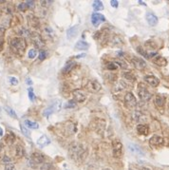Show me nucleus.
I'll return each instance as SVG.
<instances>
[{
    "mask_svg": "<svg viewBox=\"0 0 169 170\" xmlns=\"http://www.w3.org/2000/svg\"><path fill=\"white\" fill-rule=\"evenodd\" d=\"M138 96L139 98L142 100V101H149L151 99V94L150 92L148 91L145 87H140L139 89H138Z\"/></svg>",
    "mask_w": 169,
    "mask_h": 170,
    "instance_id": "nucleus-7",
    "label": "nucleus"
},
{
    "mask_svg": "<svg viewBox=\"0 0 169 170\" xmlns=\"http://www.w3.org/2000/svg\"><path fill=\"white\" fill-rule=\"evenodd\" d=\"M125 104L126 105V106L130 107H135L137 106V100H136V97L134 96V94L132 92H128L126 93L125 96Z\"/></svg>",
    "mask_w": 169,
    "mask_h": 170,
    "instance_id": "nucleus-5",
    "label": "nucleus"
},
{
    "mask_svg": "<svg viewBox=\"0 0 169 170\" xmlns=\"http://www.w3.org/2000/svg\"><path fill=\"white\" fill-rule=\"evenodd\" d=\"M46 162V156L41 152H34L30 156V166H40Z\"/></svg>",
    "mask_w": 169,
    "mask_h": 170,
    "instance_id": "nucleus-2",
    "label": "nucleus"
},
{
    "mask_svg": "<svg viewBox=\"0 0 169 170\" xmlns=\"http://www.w3.org/2000/svg\"><path fill=\"white\" fill-rule=\"evenodd\" d=\"M124 77H125V79L129 80V81H135L136 80L134 74L131 73V72H125L124 73Z\"/></svg>",
    "mask_w": 169,
    "mask_h": 170,
    "instance_id": "nucleus-33",
    "label": "nucleus"
},
{
    "mask_svg": "<svg viewBox=\"0 0 169 170\" xmlns=\"http://www.w3.org/2000/svg\"><path fill=\"white\" fill-rule=\"evenodd\" d=\"M128 147H129V149H130V151H131L132 153L136 154V155H143L142 151L141 150V148L138 146L134 145V143H131V145H129Z\"/></svg>",
    "mask_w": 169,
    "mask_h": 170,
    "instance_id": "nucleus-21",
    "label": "nucleus"
},
{
    "mask_svg": "<svg viewBox=\"0 0 169 170\" xmlns=\"http://www.w3.org/2000/svg\"><path fill=\"white\" fill-rule=\"evenodd\" d=\"M92 6H93V9L95 11L99 12V11H103L104 10V5L102 3V1H99V0H96L93 3H92Z\"/></svg>",
    "mask_w": 169,
    "mask_h": 170,
    "instance_id": "nucleus-25",
    "label": "nucleus"
},
{
    "mask_svg": "<svg viewBox=\"0 0 169 170\" xmlns=\"http://www.w3.org/2000/svg\"><path fill=\"white\" fill-rule=\"evenodd\" d=\"M2 161H3V163H12V160H11V158L10 157H7V156H3L2 157Z\"/></svg>",
    "mask_w": 169,
    "mask_h": 170,
    "instance_id": "nucleus-42",
    "label": "nucleus"
},
{
    "mask_svg": "<svg viewBox=\"0 0 169 170\" xmlns=\"http://www.w3.org/2000/svg\"><path fill=\"white\" fill-rule=\"evenodd\" d=\"M84 151L85 148L84 146L81 145L80 143H72L69 147V155L70 156V158L76 161V160H79L83 157L84 155Z\"/></svg>",
    "mask_w": 169,
    "mask_h": 170,
    "instance_id": "nucleus-1",
    "label": "nucleus"
},
{
    "mask_svg": "<svg viewBox=\"0 0 169 170\" xmlns=\"http://www.w3.org/2000/svg\"><path fill=\"white\" fill-rule=\"evenodd\" d=\"M72 94H73V98H74V101L75 102L83 103L86 100V95L82 91H80V90H74L72 92Z\"/></svg>",
    "mask_w": 169,
    "mask_h": 170,
    "instance_id": "nucleus-14",
    "label": "nucleus"
},
{
    "mask_svg": "<svg viewBox=\"0 0 169 170\" xmlns=\"http://www.w3.org/2000/svg\"><path fill=\"white\" fill-rule=\"evenodd\" d=\"M75 48L77 50H88L89 48V45L88 42H86V41L80 40V41H78L77 43H76Z\"/></svg>",
    "mask_w": 169,
    "mask_h": 170,
    "instance_id": "nucleus-18",
    "label": "nucleus"
},
{
    "mask_svg": "<svg viewBox=\"0 0 169 170\" xmlns=\"http://www.w3.org/2000/svg\"><path fill=\"white\" fill-rule=\"evenodd\" d=\"M86 89L91 92H98L101 90L102 86L99 82H97L96 80H91L89 82L88 85H86Z\"/></svg>",
    "mask_w": 169,
    "mask_h": 170,
    "instance_id": "nucleus-10",
    "label": "nucleus"
},
{
    "mask_svg": "<svg viewBox=\"0 0 169 170\" xmlns=\"http://www.w3.org/2000/svg\"><path fill=\"white\" fill-rule=\"evenodd\" d=\"M142 170H151L150 168H148V167H142Z\"/></svg>",
    "mask_w": 169,
    "mask_h": 170,
    "instance_id": "nucleus-50",
    "label": "nucleus"
},
{
    "mask_svg": "<svg viewBox=\"0 0 169 170\" xmlns=\"http://www.w3.org/2000/svg\"><path fill=\"white\" fill-rule=\"evenodd\" d=\"M30 37H32V41H33V44L36 46L37 48H42L44 47V40L41 37V35L37 33H30Z\"/></svg>",
    "mask_w": 169,
    "mask_h": 170,
    "instance_id": "nucleus-9",
    "label": "nucleus"
},
{
    "mask_svg": "<svg viewBox=\"0 0 169 170\" xmlns=\"http://www.w3.org/2000/svg\"><path fill=\"white\" fill-rule=\"evenodd\" d=\"M29 97H30V101H34L35 95H34V93H33L32 89H29Z\"/></svg>",
    "mask_w": 169,
    "mask_h": 170,
    "instance_id": "nucleus-41",
    "label": "nucleus"
},
{
    "mask_svg": "<svg viewBox=\"0 0 169 170\" xmlns=\"http://www.w3.org/2000/svg\"><path fill=\"white\" fill-rule=\"evenodd\" d=\"M2 151H3V145L0 143V159L2 158Z\"/></svg>",
    "mask_w": 169,
    "mask_h": 170,
    "instance_id": "nucleus-47",
    "label": "nucleus"
},
{
    "mask_svg": "<svg viewBox=\"0 0 169 170\" xmlns=\"http://www.w3.org/2000/svg\"><path fill=\"white\" fill-rule=\"evenodd\" d=\"M46 51L45 50H40V52H39V54H38V58L40 59V60H44V59H46Z\"/></svg>",
    "mask_w": 169,
    "mask_h": 170,
    "instance_id": "nucleus-39",
    "label": "nucleus"
},
{
    "mask_svg": "<svg viewBox=\"0 0 169 170\" xmlns=\"http://www.w3.org/2000/svg\"><path fill=\"white\" fill-rule=\"evenodd\" d=\"M21 131H22L23 134H25V135H26L27 137H29V131L27 130V128H26V127L23 126H21Z\"/></svg>",
    "mask_w": 169,
    "mask_h": 170,
    "instance_id": "nucleus-45",
    "label": "nucleus"
},
{
    "mask_svg": "<svg viewBox=\"0 0 169 170\" xmlns=\"http://www.w3.org/2000/svg\"><path fill=\"white\" fill-rule=\"evenodd\" d=\"M4 170H16V168H15L14 164L13 163H8L6 164V166H5V169Z\"/></svg>",
    "mask_w": 169,
    "mask_h": 170,
    "instance_id": "nucleus-40",
    "label": "nucleus"
},
{
    "mask_svg": "<svg viewBox=\"0 0 169 170\" xmlns=\"http://www.w3.org/2000/svg\"><path fill=\"white\" fill-rule=\"evenodd\" d=\"M49 143H50V140L46 135H42L37 140V145L40 147H45V146H49Z\"/></svg>",
    "mask_w": 169,
    "mask_h": 170,
    "instance_id": "nucleus-16",
    "label": "nucleus"
},
{
    "mask_svg": "<svg viewBox=\"0 0 169 170\" xmlns=\"http://www.w3.org/2000/svg\"><path fill=\"white\" fill-rule=\"evenodd\" d=\"M132 64L133 66L135 67V68L137 69H140V70H142V69H145L146 68V63H145V61L142 59V58H139V57H133L132 60Z\"/></svg>",
    "mask_w": 169,
    "mask_h": 170,
    "instance_id": "nucleus-8",
    "label": "nucleus"
},
{
    "mask_svg": "<svg viewBox=\"0 0 169 170\" xmlns=\"http://www.w3.org/2000/svg\"><path fill=\"white\" fill-rule=\"evenodd\" d=\"M27 84H28V85H32V80H30V78H28V79H27Z\"/></svg>",
    "mask_w": 169,
    "mask_h": 170,
    "instance_id": "nucleus-49",
    "label": "nucleus"
},
{
    "mask_svg": "<svg viewBox=\"0 0 169 170\" xmlns=\"http://www.w3.org/2000/svg\"><path fill=\"white\" fill-rule=\"evenodd\" d=\"M11 46L14 50L21 51L22 52V51H24V50L26 49V41H25L23 38L15 37L12 40Z\"/></svg>",
    "mask_w": 169,
    "mask_h": 170,
    "instance_id": "nucleus-3",
    "label": "nucleus"
},
{
    "mask_svg": "<svg viewBox=\"0 0 169 170\" xmlns=\"http://www.w3.org/2000/svg\"><path fill=\"white\" fill-rule=\"evenodd\" d=\"M49 106L53 109L54 112H57V111H59L61 109V106H62V103H61V101H59V100H54L53 103Z\"/></svg>",
    "mask_w": 169,
    "mask_h": 170,
    "instance_id": "nucleus-22",
    "label": "nucleus"
},
{
    "mask_svg": "<svg viewBox=\"0 0 169 170\" xmlns=\"http://www.w3.org/2000/svg\"><path fill=\"white\" fill-rule=\"evenodd\" d=\"M53 112H54L53 109H52L50 106H49V107H47V109H44V111H43V115H44L45 117H49L50 114H52Z\"/></svg>",
    "mask_w": 169,
    "mask_h": 170,
    "instance_id": "nucleus-34",
    "label": "nucleus"
},
{
    "mask_svg": "<svg viewBox=\"0 0 169 170\" xmlns=\"http://www.w3.org/2000/svg\"><path fill=\"white\" fill-rule=\"evenodd\" d=\"M26 4L28 6V9H33L34 8V2L33 1H26Z\"/></svg>",
    "mask_w": 169,
    "mask_h": 170,
    "instance_id": "nucleus-43",
    "label": "nucleus"
},
{
    "mask_svg": "<svg viewBox=\"0 0 169 170\" xmlns=\"http://www.w3.org/2000/svg\"><path fill=\"white\" fill-rule=\"evenodd\" d=\"M36 54H37V52H36V50H30V51H29V58L30 59H33V58H35V56H36Z\"/></svg>",
    "mask_w": 169,
    "mask_h": 170,
    "instance_id": "nucleus-38",
    "label": "nucleus"
},
{
    "mask_svg": "<svg viewBox=\"0 0 169 170\" xmlns=\"http://www.w3.org/2000/svg\"><path fill=\"white\" fill-rule=\"evenodd\" d=\"M149 143L151 146H162L163 145V143H165V140H163L162 137L156 135L150 138Z\"/></svg>",
    "mask_w": 169,
    "mask_h": 170,
    "instance_id": "nucleus-12",
    "label": "nucleus"
},
{
    "mask_svg": "<svg viewBox=\"0 0 169 170\" xmlns=\"http://www.w3.org/2000/svg\"><path fill=\"white\" fill-rule=\"evenodd\" d=\"M3 134H4V131H3V129H2V127L0 126V137H2Z\"/></svg>",
    "mask_w": 169,
    "mask_h": 170,
    "instance_id": "nucleus-48",
    "label": "nucleus"
},
{
    "mask_svg": "<svg viewBox=\"0 0 169 170\" xmlns=\"http://www.w3.org/2000/svg\"><path fill=\"white\" fill-rule=\"evenodd\" d=\"M129 170H133V169H129Z\"/></svg>",
    "mask_w": 169,
    "mask_h": 170,
    "instance_id": "nucleus-53",
    "label": "nucleus"
},
{
    "mask_svg": "<svg viewBox=\"0 0 169 170\" xmlns=\"http://www.w3.org/2000/svg\"><path fill=\"white\" fill-rule=\"evenodd\" d=\"M28 19H29V23L32 27H37V26H39L38 19L35 16H33V15H29Z\"/></svg>",
    "mask_w": 169,
    "mask_h": 170,
    "instance_id": "nucleus-24",
    "label": "nucleus"
},
{
    "mask_svg": "<svg viewBox=\"0 0 169 170\" xmlns=\"http://www.w3.org/2000/svg\"><path fill=\"white\" fill-rule=\"evenodd\" d=\"M119 68V64L115 63V62H110L106 65V69H110V70H114V69H117Z\"/></svg>",
    "mask_w": 169,
    "mask_h": 170,
    "instance_id": "nucleus-30",
    "label": "nucleus"
},
{
    "mask_svg": "<svg viewBox=\"0 0 169 170\" xmlns=\"http://www.w3.org/2000/svg\"><path fill=\"white\" fill-rule=\"evenodd\" d=\"M106 21V18L103 14L101 13H92L91 15V22L93 24V26L95 27H98L99 25H101L102 23H104Z\"/></svg>",
    "mask_w": 169,
    "mask_h": 170,
    "instance_id": "nucleus-6",
    "label": "nucleus"
},
{
    "mask_svg": "<svg viewBox=\"0 0 169 170\" xmlns=\"http://www.w3.org/2000/svg\"><path fill=\"white\" fill-rule=\"evenodd\" d=\"M5 110H6V112L8 113V115H10L12 118H15V119L17 118V115H16V113H15V111L13 109H11L10 106H5Z\"/></svg>",
    "mask_w": 169,
    "mask_h": 170,
    "instance_id": "nucleus-29",
    "label": "nucleus"
},
{
    "mask_svg": "<svg viewBox=\"0 0 169 170\" xmlns=\"http://www.w3.org/2000/svg\"><path fill=\"white\" fill-rule=\"evenodd\" d=\"M18 33L21 35V36H23V37H27V36H29V35H30V30H28L27 29H25V28H21V29H20L19 32H18Z\"/></svg>",
    "mask_w": 169,
    "mask_h": 170,
    "instance_id": "nucleus-31",
    "label": "nucleus"
},
{
    "mask_svg": "<svg viewBox=\"0 0 169 170\" xmlns=\"http://www.w3.org/2000/svg\"><path fill=\"white\" fill-rule=\"evenodd\" d=\"M18 10L20 12H25V11H27L28 10V6H27V4H26V2H23V3H20L19 5H18Z\"/></svg>",
    "mask_w": 169,
    "mask_h": 170,
    "instance_id": "nucleus-35",
    "label": "nucleus"
},
{
    "mask_svg": "<svg viewBox=\"0 0 169 170\" xmlns=\"http://www.w3.org/2000/svg\"><path fill=\"white\" fill-rule=\"evenodd\" d=\"M77 34V27H73L68 30V35L69 37H73Z\"/></svg>",
    "mask_w": 169,
    "mask_h": 170,
    "instance_id": "nucleus-32",
    "label": "nucleus"
},
{
    "mask_svg": "<svg viewBox=\"0 0 169 170\" xmlns=\"http://www.w3.org/2000/svg\"><path fill=\"white\" fill-rule=\"evenodd\" d=\"M153 59V62H154L155 64H157L158 66L160 67H165L167 65V61L165 58H163L162 56H160V55H156Z\"/></svg>",
    "mask_w": 169,
    "mask_h": 170,
    "instance_id": "nucleus-17",
    "label": "nucleus"
},
{
    "mask_svg": "<svg viewBox=\"0 0 169 170\" xmlns=\"http://www.w3.org/2000/svg\"><path fill=\"white\" fill-rule=\"evenodd\" d=\"M158 170H162V169H158Z\"/></svg>",
    "mask_w": 169,
    "mask_h": 170,
    "instance_id": "nucleus-52",
    "label": "nucleus"
},
{
    "mask_svg": "<svg viewBox=\"0 0 169 170\" xmlns=\"http://www.w3.org/2000/svg\"><path fill=\"white\" fill-rule=\"evenodd\" d=\"M25 125L27 126L28 128H30V129H38L39 128V125L37 123L30 121V120H26L25 121Z\"/></svg>",
    "mask_w": 169,
    "mask_h": 170,
    "instance_id": "nucleus-23",
    "label": "nucleus"
},
{
    "mask_svg": "<svg viewBox=\"0 0 169 170\" xmlns=\"http://www.w3.org/2000/svg\"><path fill=\"white\" fill-rule=\"evenodd\" d=\"M8 79H9V81H10V83H11L13 86H17V85H18V80L15 78V77L10 76Z\"/></svg>",
    "mask_w": 169,
    "mask_h": 170,
    "instance_id": "nucleus-37",
    "label": "nucleus"
},
{
    "mask_svg": "<svg viewBox=\"0 0 169 170\" xmlns=\"http://www.w3.org/2000/svg\"><path fill=\"white\" fill-rule=\"evenodd\" d=\"M52 4V1H41V5H42L43 7H48L47 5H50Z\"/></svg>",
    "mask_w": 169,
    "mask_h": 170,
    "instance_id": "nucleus-46",
    "label": "nucleus"
},
{
    "mask_svg": "<svg viewBox=\"0 0 169 170\" xmlns=\"http://www.w3.org/2000/svg\"><path fill=\"white\" fill-rule=\"evenodd\" d=\"M110 4L111 6L113 8H118V5H119V2L117 1V0H111L110 1Z\"/></svg>",
    "mask_w": 169,
    "mask_h": 170,
    "instance_id": "nucleus-44",
    "label": "nucleus"
},
{
    "mask_svg": "<svg viewBox=\"0 0 169 170\" xmlns=\"http://www.w3.org/2000/svg\"><path fill=\"white\" fill-rule=\"evenodd\" d=\"M165 98L163 96H161V95H157L155 97V100H154V103L155 105L158 106V107H162L163 106L165 105Z\"/></svg>",
    "mask_w": 169,
    "mask_h": 170,
    "instance_id": "nucleus-19",
    "label": "nucleus"
},
{
    "mask_svg": "<svg viewBox=\"0 0 169 170\" xmlns=\"http://www.w3.org/2000/svg\"><path fill=\"white\" fill-rule=\"evenodd\" d=\"M145 81L146 82L148 85H150L153 87L158 86L159 84H160V80H159L157 77L154 76V75H145Z\"/></svg>",
    "mask_w": 169,
    "mask_h": 170,
    "instance_id": "nucleus-11",
    "label": "nucleus"
},
{
    "mask_svg": "<svg viewBox=\"0 0 169 170\" xmlns=\"http://www.w3.org/2000/svg\"><path fill=\"white\" fill-rule=\"evenodd\" d=\"M112 151H113V156L116 159L121 158L123 155V145L119 139H115L112 142Z\"/></svg>",
    "mask_w": 169,
    "mask_h": 170,
    "instance_id": "nucleus-4",
    "label": "nucleus"
},
{
    "mask_svg": "<svg viewBox=\"0 0 169 170\" xmlns=\"http://www.w3.org/2000/svg\"><path fill=\"white\" fill-rule=\"evenodd\" d=\"M146 20H147L148 24L152 26V27H154V26H156L158 24V17L155 14H153L151 13H148L146 14Z\"/></svg>",
    "mask_w": 169,
    "mask_h": 170,
    "instance_id": "nucleus-15",
    "label": "nucleus"
},
{
    "mask_svg": "<svg viewBox=\"0 0 169 170\" xmlns=\"http://www.w3.org/2000/svg\"><path fill=\"white\" fill-rule=\"evenodd\" d=\"M132 119L134 120L135 122L140 123V122L145 121V117L140 111H134V113H133V115H132Z\"/></svg>",
    "mask_w": 169,
    "mask_h": 170,
    "instance_id": "nucleus-20",
    "label": "nucleus"
},
{
    "mask_svg": "<svg viewBox=\"0 0 169 170\" xmlns=\"http://www.w3.org/2000/svg\"><path fill=\"white\" fill-rule=\"evenodd\" d=\"M15 141V136L13 135V133H9L7 134L6 138H5V142H7V143H9V145H12V143H13Z\"/></svg>",
    "mask_w": 169,
    "mask_h": 170,
    "instance_id": "nucleus-27",
    "label": "nucleus"
},
{
    "mask_svg": "<svg viewBox=\"0 0 169 170\" xmlns=\"http://www.w3.org/2000/svg\"><path fill=\"white\" fill-rule=\"evenodd\" d=\"M74 66H75L74 62H70V63H69V64L66 65L65 68L63 69V72H64V73H69V72H70V70L74 68Z\"/></svg>",
    "mask_w": 169,
    "mask_h": 170,
    "instance_id": "nucleus-28",
    "label": "nucleus"
},
{
    "mask_svg": "<svg viewBox=\"0 0 169 170\" xmlns=\"http://www.w3.org/2000/svg\"><path fill=\"white\" fill-rule=\"evenodd\" d=\"M15 154H16V156L19 158H22L23 156H25L24 147L21 146H16V147H15Z\"/></svg>",
    "mask_w": 169,
    "mask_h": 170,
    "instance_id": "nucleus-26",
    "label": "nucleus"
},
{
    "mask_svg": "<svg viewBox=\"0 0 169 170\" xmlns=\"http://www.w3.org/2000/svg\"><path fill=\"white\" fill-rule=\"evenodd\" d=\"M76 106V102L74 100H71V101H69L68 104L65 106L66 109H72V107H75Z\"/></svg>",
    "mask_w": 169,
    "mask_h": 170,
    "instance_id": "nucleus-36",
    "label": "nucleus"
},
{
    "mask_svg": "<svg viewBox=\"0 0 169 170\" xmlns=\"http://www.w3.org/2000/svg\"><path fill=\"white\" fill-rule=\"evenodd\" d=\"M103 170H111V169H109V168H104Z\"/></svg>",
    "mask_w": 169,
    "mask_h": 170,
    "instance_id": "nucleus-51",
    "label": "nucleus"
},
{
    "mask_svg": "<svg viewBox=\"0 0 169 170\" xmlns=\"http://www.w3.org/2000/svg\"><path fill=\"white\" fill-rule=\"evenodd\" d=\"M137 132L140 134V135H143L146 136L149 133V127H148L147 125H145V123H139L137 126Z\"/></svg>",
    "mask_w": 169,
    "mask_h": 170,
    "instance_id": "nucleus-13",
    "label": "nucleus"
}]
</instances>
